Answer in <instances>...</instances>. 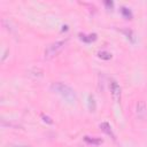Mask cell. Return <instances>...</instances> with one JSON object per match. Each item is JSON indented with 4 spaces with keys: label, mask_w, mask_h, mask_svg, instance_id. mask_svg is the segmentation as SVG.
I'll use <instances>...</instances> for the list:
<instances>
[{
    "label": "cell",
    "mask_w": 147,
    "mask_h": 147,
    "mask_svg": "<svg viewBox=\"0 0 147 147\" xmlns=\"http://www.w3.org/2000/svg\"><path fill=\"white\" fill-rule=\"evenodd\" d=\"M28 76H30L32 78H40L44 76V71L40 68H32L28 71Z\"/></svg>",
    "instance_id": "cell-6"
},
{
    "label": "cell",
    "mask_w": 147,
    "mask_h": 147,
    "mask_svg": "<svg viewBox=\"0 0 147 147\" xmlns=\"http://www.w3.org/2000/svg\"><path fill=\"white\" fill-rule=\"evenodd\" d=\"M51 88L55 93H57L60 96H62L65 101H68V102H75L76 101V93L70 86L57 82V83H53Z\"/></svg>",
    "instance_id": "cell-1"
},
{
    "label": "cell",
    "mask_w": 147,
    "mask_h": 147,
    "mask_svg": "<svg viewBox=\"0 0 147 147\" xmlns=\"http://www.w3.org/2000/svg\"><path fill=\"white\" fill-rule=\"evenodd\" d=\"M98 56L100 59H102V60H110L111 59V54L109 52H107V51H100L98 53Z\"/></svg>",
    "instance_id": "cell-10"
},
{
    "label": "cell",
    "mask_w": 147,
    "mask_h": 147,
    "mask_svg": "<svg viewBox=\"0 0 147 147\" xmlns=\"http://www.w3.org/2000/svg\"><path fill=\"white\" fill-rule=\"evenodd\" d=\"M87 106H88V109L90 111H95L96 109V105H95V99L92 94L88 95V101H87Z\"/></svg>",
    "instance_id": "cell-9"
},
{
    "label": "cell",
    "mask_w": 147,
    "mask_h": 147,
    "mask_svg": "<svg viewBox=\"0 0 147 147\" xmlns=\"http://www.w3.org/2000/svg\"><path fill=\"white\" fill-rule=\"evenodd\" d=\"M67 39L65 40H59V41H55V42H53V44H51L46 49H45V52H44V57L46 59V60H49V59H52V57H54L55 55H57L63 48H64V46L67 45Z\"/></svg>",
    "instance_id": "cell-2"
},
{
    "label": "cell",
    "mask_w": 147,
    "mask_h": 147,
    "mask_svg": "<svg viewBox=\"0 0 147 147\" xmlns=\"http://www.w3.org/2000/svg\"><path fill=\"white\" fill-rule=\"evenodd\" d=\"M122 32L126 36L127 39H130L132 42H134V40H136V38H134V33H133L131 30H127V29H126V30H122Z\"/></svg>",
    "instance_id": "cell-12"
},
{
    "label": "cell",
    "mask_w": 147,
    "mask_h": 147,
    "mask_svg": "<svg viewBox=\"0 0 147 147\" xmlns=\"http://www.w3.org/2000/svg\"><path fill=\"white\" fill-rule=\"evenodd\" d=\"M100 129H101L106 134H108L109 137H111L114 140L116 139V138H115V134H114V132H113V130H111V127H110V125H109L107 122L101 123V124H100Z\"/></svg>",
    "instance_id": "cell-5"
},
{
    "label": "cell",
    "mask_w": 147,
    "mask_h": 147,
    "mask_svg": "<svg viewBox=\"0 0 147 147\" xmlns=\"http://www.w3.org/2000/svg\"><path fill=\"white\" fill-rule=\"evenodd\" d=\"M105 3H106V6H108V7H113V2H109V1H106Z\"/></svg>",
    "instance_id": "cell-15"
},
{
    "label": "cell",
    "mask_w": 147,
    "mask_h": 147,
    "mask_svg": "<svg viewBox=\"0 0 147 147\" xmlns=\"http://www.w3.org/2000/svg\"><path fill=\"white\" fill-rule=\"evenodd\" d=\"M41 117L44 118L45 122H47V123H52V119H51L49 117H47V116H45V115H41Z\"/></svg>",
    "instance_id": "cell-13"
},
{
    "label": "cell",
    "mask_w": 147,
    "mask_h": 147,
    "mask_svg": "<svg viewBox=\"0 0 147 147\" xmlns=\"http://www.w3.org/2000/svg\"><path fill=\"white\" fill-rule=\"evenodd\" d=\"M79 38H80L83 41H85V42H91V41H93V40L96 39V34L93 33V34H88V36H86V34L79 33Z\"/></svg>",
    "instance_id": "cell-8"
},
{
    "label": "cell",
    "mask_w": 147,
    "mask_h": 147,
    "mask_svg": "<svg viewBox=\"0 0 147 147\" xmlns=\"http://www.w3.org/2000/svg\"><path fill=\"white\" fill-rule=\"evenodd\" d=\"M146 114H147V107H146L145 101H138L137 105H136V115H137V117L140 118V119H144L146 117Z\"/></svg>",
    "instance_id": "cell-3"
},
{
    "label": "cell",
    "mask_w": 147,
    "mask_h": 147,
    "mask_svg": "<svg viewBox=\"0 0 147 147\" xmlns=\"http://www.w3.org/2000/svg\"><path fill=\"white\" fill-rule=\"evenodd\" d=\"M110 90H111V95L114 98V100L116 102H118L121 100V87L119 85L117 84V82L113 80L111 84H110Z\"/></svg>",
    "instance_id": "cell-4"
},
{
    "label": "cell",
    "mask_w": 147,
    "mask_h": 147,
    "mask_svg": "<svg viewBox=\"0 0 147 147\" xmlns=\"http://www.w3.org/2000/svg\"><path fill=\"white\" fill-rule=\"evenodd\" d=\"M121 13H122V15L125 17V18H132V13H131V10L129 9V8H126V7H122L121 8Z\"/></svg>",
    "instance_id": "cell-11"
},
{
    "label": "cell",
    "mask_w": 147,
    "mask_h": 147,
    "mask_svg": "<svg viewBox=\"0 0 147 147\" xmlns=\"http://www.w3.org/2000/svg\"><path fill=\"white\" fill-rule=\"evenodd\" d=\"M84 140H85V142H87L90 145H95V146L102 144V139H100V138H93V137H87L86 136L84 138Z\"/></svg>",
    "instance_id": "cell-7"
},
{
    "label": "cell",
    "mask_w": 147,
    "mask_h": 147,
    "mask_svg": "<svg viewBox=\"0 0 147 147\" xmlns=\"http://www.w3.org/2000/svg\"><path fill=\"white\" fill-rule=\"evenodd\" d=\"M11 147H30V146H26V145H13Z\"/></svg>",
    "instance_id": "cell-14"
}]
</instances>
